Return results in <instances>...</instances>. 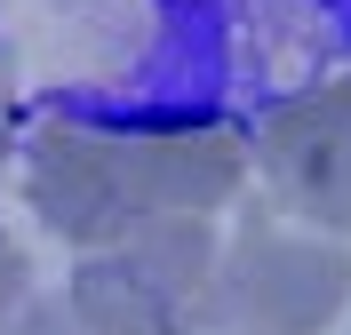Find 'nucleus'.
<instances>
[{
	"label": "nucleus",
	"instance_id": "423d86ee",
	"mask_svg": "<svg viewBox=\"0 0 351 335\" xmlns=\"http://www.w3.org/2000/svg\"><path fill=\"white\" fill-rule=\"evenodd\" d=\"M16 335H88V327H80V319L64 312V295H40V303H24Z\"/></svg>",
	"mask_w": 351,
	"mask_h": 335
},
{
	"label": "nucleus",
	"instance_id": "f03ea898",
	"mask_svg": "<svg viewBox=\"0 0 351 335\" xmlns=\"http://www.w3.org/2000/svg\"><path fill=\"white\" fill-rule=\"evenodd\" d=\"M216 232L208 216H152L104 247H80L64 312L88 335H208Z\"/></svg>",
	"mask_w": 351,
	"mask_h": 335
},
{
	"label": "nucleus",
	"instance_id": "39448f33",
	"mask_svg": "<svg viewBox=\"0 0 351 335\" xmlns=\"http://www.w3.org/2000/svg\"><path fill=\"white\" fill-rule=\"evenodd\" d=\"M24 303H32V264H24V247L0 232V335H16Z\"/></svg>",
	"mask_w": 351,
	"mask_h": 335
},
{
	"label": "nucleus",
	"instance_id": "0eeeda50",
	"mask_svg": "<svg viewBox=\"0 0 351 335\" xmlns=\"http://www.w3.org/2000/svg\"><path fill=\"white\" fill-rule=\"evenodd\" d=\"M8 128H16V88H8V56H0V152H8Z\"/></svg>",
	"mask_w": 351,
	"mask_h": 335
},
{
	"label": "nucleus",
	"instance_id": "7ed1b4c3",
	"mask_svg": "<svg viewBox=\"0 0 351 335\" xmlns=\"http://www.w3.org/2000/svg\"><path fill=\"white\" fill-rule=\"evenodd\" d=\"M351 303V247L328 232H287L256 216L232 247H216L208 335H328Z\"/></svg>",
	"mask_w": 351,
	"mask_h": 335
},
{
	"label": "nucleus",
	"instance_id": "20e7f679",
	"mask_svg": "<svg viewBox=\"0 0 351 335\" xmlns=\"http://www.w3.org/2000/svg\"><path fill=\"white\" fill-rule=\"evenodd\" d=\"M256 168L287 216L311 232H351V80L287 96L256 120Z\"/></svg>",
	"mask_w": 351,
	"mask_h": 335
},
{
	"label": "nucleus",
	"instance_id": "f257e3e1",
	"mask_svg": "<svg viewBox=\"0 0 351 335\" xmlns=\"http://www.w3.org/2000/svg\"><path fill=\"white\" fill-rule=\"evenodd\" d=\"M240 176L247 144L223 128H96L56 112L24 152V200L72 247H104L152 216H208Z\"/></svg>",
	"mask_w": 351,
	"mask_h": 335
}]
</instances>
